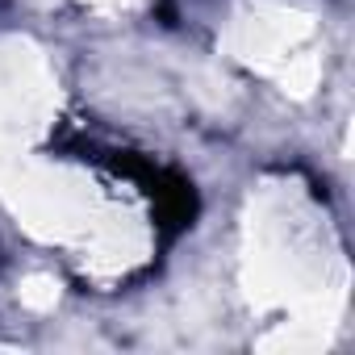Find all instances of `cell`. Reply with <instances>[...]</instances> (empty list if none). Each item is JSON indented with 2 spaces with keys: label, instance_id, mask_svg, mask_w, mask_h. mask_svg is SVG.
I'll return each mask as SVG.
<instances>
[{
  "label": "cell",
  "instance_id": "1",
  "mask_svg": "<svg viewBox=\"0 0 355 355\" xmlns=\"http://www.w3.org/2000/svg\"><path fill=\"white\" fill-rule=\"evenodd\" d=\"M117 167L142 184V193L150 197L155 218H159V226L167 234L193 226V218H197V193H193V184L184 180V175L163 171V167H150V163H117Z\"/></svg>",
  "mask_w": 355,
  "mask_h": 355
}]
</instances>
